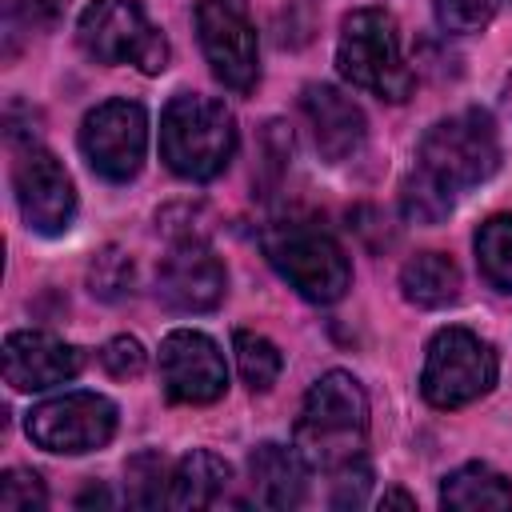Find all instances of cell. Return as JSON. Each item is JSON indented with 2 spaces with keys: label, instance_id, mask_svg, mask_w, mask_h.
I'll return each instance as SVG.
<instances>
[{
  "label": "cell",
  "instance_id": "obj_10",
  "mask_svg": "<svg viewBox=\"0 0 512 512\" xmlns=\"http://www.w3.org/2000/svg\"><path fill=\"white\" fill-rule=\"evenodd\" d=\"M28 436L44 452H96L116 436V404L100 392H64L28 412Z\"/></svg>",
  "mask_w": 512,
  "mask_h": 512
},
{
  "label": "cell",
  "instance_id": "obj_28",
  "mask_svg": "<svg viewBox=\"0 0 512 512\" xmlns=\"http://www.w3.org/2000/svg\"><path fill=\"white\" fill-rule=\"evenodd\" d=\"M368 480H372L368 460L332 472V476H328V484H332V504H336V508H356V504H364V496H368Z\"/></svg>",
  "mask_w": 512,
  "mask_h": 512
},
{
  "label": "cell",
  "instance_id": "obj_13",
  "mask_svg": "<svg viewBox=\"0 0 512 512\" xmlns=\"http://www.w3.org/2000/svg\"><path fill=\"white\" fill-rule=\"evenodd\" d=\"M228 272L200 236H180L156 268V296L176 312H208L224 300Z\"/></svg>",
  "mask_w": 512,
  "mask_h": 512
},
{
  "label": "cell",
  "instance_id": "obj_15",
  "mask_svg": "<svg viewBox=\"0 0 512 512\" xmlns=\"http://www.w3.org/2000/svg\"><path fill=\"white\" fill-rule=\"evenodd\" d=\"M300 108H304L308 128H312V140H316V148H320V156L328 164H344V160H352L364 148V136H368L364 112L340 88H332V84H308L304 96H300Z\"/></svg>",
  "mask_w": 512,
  "mask_h": 512
},
{
  "label": "cell",
  "instance_id": "obj_11",
  "mask_svg": "<svg viewBox=\"0 0 512 512\" xmlns=\"http://www.w3.org/2000/svg\"><path fill=\"white\" fill-rule=\"evenodd\" d=\"M12 192H16V208L24 216V224L40 236H64L76 220V188L72 176L64 172V164L40 148V144H24L16 164H12Z\"/></svg>",
  "mask_w": 512,
  "mask_h": 512
},
{
  "label": "cell",
  "instance_id": "obj_19",
  "mask_svg": "<svg viewBox=\"0 0 512 512\" xmlns=\"http://www.w3.org/2000/svg\"><path fill=\"white\" fill-rule=\"evenodd\" d=\"M440 504L444 508H460V512H472V508H512V484L492 464L472 460V464H460L456 472L444 476Z\"/></svg>",
  "mask_w": 512,
  "mask_h": 512
},
{
  "label": "cell",
  "instance_id": "obj_27",
  "mask_svg": "<svg viewBox=\"0 0 512 512\" xmlns=\"http://www.w3.org/2000/svg\"><path fill=\"white\" fill-rule=\"evenodd\" d=\"M100 364L108 368V376H116V380H132V376L144 372L148 356H144V348H140L136 336H112V340L100 348Z\"/></svg>",
  "mask_w": 512,
  "mask_h": 512
},
{
  "label": "cell",
  "instance_id": "obj_8",
  "mask_svg": "<svg viewBox=\"0 0 512 512\" xmlns=\"http://www.w3.org/2000/svg\"><path fill=\"white\" fill-rule=\"evenodd\" d=\"M192 20L212 76L240 96L252 92L260 80V40L248 16V0H200Z\"/></svg>",
  "mask_w": 512,
  "mask_h": 512
},
{
  "label": "cell",
  "instance_id": "obj_6",
  "mask_svg": "<svg viewBox=\"0 0 512 512\" xmlns=\"http://www.w3.org/2000/svg\"><path fill=\"white\" fill-rule=\"evenodd\" d=\"M76 40L96 64H136L148 76L164 72L172 60L164 32L148 20L140 0H92L80 12Z\"/></svg>",
  "mask_w": 512,
  "mask_h": 512
},
{
  "label": "cell",
  "instance_id": "obj_14",
  "mask_svg": "<svg viewBox=\"0 0 512 512\" xmlns=\"http://www.w3.org/2000/svg\"><path fill=\"white\" fill-rule=\"evenodd\" d=\"M84 356L52 332H8L4 340V380L16 392H44L68 384L80 372Z\"/></svg>",
  "mask_w": 512,
  "mask_h": 512
},
{
  "label": "cell",
  "instance_id": "obj_16",
  "mask_svg": "<svg viewBox=\"0 0 512 512\" xmlns=\"http://www.w3.org/2000/svg\"><path fill=\"white\" fill-rule=\"evenodd\" d=\"M248 484L252 500L264 508H300L308 496V460L292 444L264 440L248 456Z\"/></svg>",
  "mask_w": 512,
  "mask_h": 512
},
{
  "label": "cell",
  "instance_id": "obj_12",
  "mask_svg": "<svg viewBox=\"0 0 512 512\" xmlns=\"http://www.w3.org/2000/svg\"><path fill=\"white\" fill-rule=\"evenodd\" d=\"M160 384L176 404H212L228 388V364L212 336L176 328L160 340Z\"/></svg>",
  "mask_w": 512,
  "mask_h": 512
},
{
  "label": "cell",
  "instance_id": "obj_3",
  "mask_svg": "<svg viewBox=\"0 0 512 512\" xmlns=\"http://www.w3.org/2000/svg\"><path fill=\"white\" fill-rule=\"evenodd\" d=\"M236 156V116L224 100L180 92L160 112V160L180 180H212Z\"/></svg>",
  "mask_w": 512,
  "mask_h": 512
},
{
  "label": "cell",
  "instance_id": "obj_1",
  "mask_svg": "<svg viewBox=\"0 0 512 512\" xmlns=\"http://www.w3.org/2000/svg\"><path fill=\"white\" fill-rule=\"evenodd\" d=\"M500 168V136L484 108H464L436 120L420 148L416 164L400 188V208L412 224H440L456 200L484 184Z\"/></svg>",
  "mask_w": 512,
  "mask_h": 512
},
{
  "label": "cell",
  "instance_id": "obj_2",
  "mask_svg": "<svg viewBox=\"0 0 512 512\" xmlns=\"http://www.w3.org/2000/svg\"><path fill=\"white\" fill-rule=\"evenodd\" d=\"M368 444V396L352 372H324L296 416V448L312 472H340L364 460Z\"/></svg>",
  "mask_w": 512,
  "mask_h": 512
},
{
  "label": "cell",
  "instance_id": "obj_5",
  "mask_svg": "<svg viewBox=\"0 0 512 512\" xmlns=\"http://www.w3.org/2000/svg\"><path fill=\"white\" fill-rule=\"evenodd\" d=\"M268 264L312 304H336L352 284L344 248L312 220H284L264 232Z\"/></svg>",
  "mask_w": 512,
  "mask_h": 512
},
{
  "label": "cell",
  "instance_id": "obj_23",
  "mask_svg": "<svg viewBox=\"0 0 512 512\" xmlns=\"http://www.w3.org/2000/svg\"><path fill=\"white\" fill-rule=\"evenodd\" d=\"M88 284H92V296H100V300L128 296L132 292V260L120 248H104L88 268Z\"/></svg>",
  "mask_w": 512,
  "mask_h": 512
},
{
  "label": "cell",
  "instance_id": "obj_17",
  "mask_svg": "<svg viewBox=\"0 0 512 512\" xmlns=\"http://www.w3.org/2000/svg\"><path fill=\"white\" fill-rule=\"evenodd\" d=\"M232 484L228 460H220L208 448H192L172 464L168 476V508L192 512V508H212Z\"/></svg>",
  "mask_w": 512,
  "mask_h": 512
},
{
  "label": "cell",
  "instance_id": "obj_18",
  "mask_svg": "<svg viewBox=\"0 0 512 512\" xmlns=\"http://www.w3.org/2000/svg\"><path fill=\"white\" fill-rule=\"evenodd\" d=\"M400 292L416 308H448L460 300V268L444 252H416L400 268Z\"/></svg>",
  "mask_w": 512,
  "mask_h": 512
},
{
  "label": "cell",
  "instance_id": "obj_20",
  "mask_svg": "<svg viewBox=\"0 0 512 512\" xmlns=\"http://www.w3.org/2000/svg\"><path fill=\"white\" fill-rule=\"evenodd\" d=\"M476 264L496 292H512V212H496L476 228Z\"/></svg>",
  "mask_w": 512,
  "mask_h": 512
},
{
  "label": "cell",
  "instance_id": "obj_7",
  "mask_svg": "<svg viewBox=\"0 0 512 512\" xmlns=\"http://www.w3.org/2000/svg\"><path fill=\"white\" fill-rule=\"evenodd\" d=\"M500 376V360L488 340H480L468 328H440L428 340L420 392L432 408H464L492 392Z\"/></svg>",
  "mask_w": 512,
  "mask_h": 512
},
{
  "label": "cell",
  "instance_id": "obj_29",
  "mask_svg": "<svg viewBox=\"0 0 512 512\" xmlns=\"http://www.w3.org/2000/svg\"><path fill=\"white\" fill-rule=\"evenodd\" d=\"M380 508H416V500H412L408 492L392 488V492H384V496H380Z\"/></svg>",
  "mask_w": 512,
  "mask_h": 512
},
{
  "label": "cell",
  "instance_id": "obj_22",
  "mask_svg": "<svg viewBox=\"0 0 512 512\" xmlns=\"http://www.w3.org/2000/svg\"><path fill=\"white\" fill-rule=\"evenodd\" d=\"M168 464L160 452H140L128 460L124 468V500L136 508H152V504H168Z\"/></svg>",
  "mask_w": 512,
  "mask_h": 512
},
{
  "label": "cell",
  "instance_id": "obj_26",
  "mask_svg": "<svg viewBox=\"0 0 512 512\" xmlns=\"http://www.w3.org/2000/svg\"><path fill=\"white\" fill-rule=\"evenodd\" d=\"M48 504V492L36 472L28 468H8L0 476V508L4 512H40Z\"/></svg>",
  "mask_w": 512,
  "mask_h": 512
},
{
  "label": "cell",
  "instance_id": "obj_21",
  "mask_svg": "<svg viewBox=\"0 0 512 512\" xmlns=\"http://www.w3.org/2000/svg\"><path fill=\"white\" fill-rule=\"evenodd\" d=\"M232 348H236V368H240V376H244V384H248L252 392H268V388L280 380L284 356H280V348H276L268 336L248 332V328H236Z\"/></svg>",
  "mask_w": 512,
  "mask_h": 512
},
{
  "label": "cell",
  "instance_id": "obj_24",
  "mask_svg": "<svg viewBox=\"0 0 512 512\" xmlns=\"http://www.w3.org/2000/svg\"><path fill=\"white\" fill-rule=\"evenodd\" d=\"M68 4L72 0H4V28H8V36H16V32H44V28L60 24Z\"/></svg>",
  "mask_w": 512,
  "mask_h": 512
},
{
  "label": "cell",
  "instance_id": "obj_9",
  "mask_svg": "<svg viewBox=\"0 0 512 512\" xmlns=\"http://www.w3.org/2000/svg\"><path fill=\"white\" fill-rule=\"evenodd\" d=\"M80 152L88 168L112 184L132 180L148 152V112L136 100H104L80 124Z\"/></svg>",
  "mask_w": 512,
  "mask_h": 512
},
{
  "label": "cell",
  "instance_id": "obj_4",
  "mask_svg": "<svg viewBox=\"0 0 512 512\" xmlns=\"http://www.w3.org/2000/svg\"><path fill=\"white\" fill-rule=\"evenodd\" d=\"M336 68L352 88H364L380 100H408L416 88V72L404 60L400 28L384 8H356L340 24Z\"/></svg>",
  "mask_w": 512,
  "mask_h": 512
},
{
  "label": "cell",
  "instance_id": "obj_25",
  "mask_svg": "<svg viewBox=\"0 0 512 512\" xmlns=\"http://www.w3.org/2000/svg\"><path fill=\"white\" fill-rule=\"evenodd\" d=\"M496 4L500 0H432V12L444 32L468 36V32H480L496 16Z\"/></svg>",
  "mask_w": 512,
  "mask_h": 512
}]
</instances>
